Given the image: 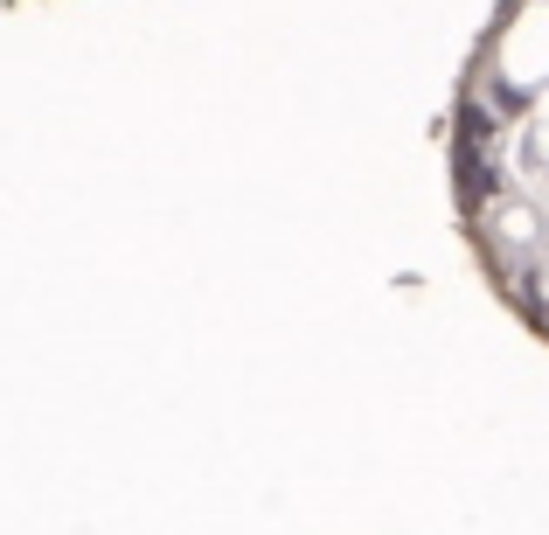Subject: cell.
<instances>
[{
    "mask_svg": "<svg viewBox=\"0 0 549 535\" xmlns=\"http://www.w3.org/2000/svg\"><path fill=\"white\" fill-rule=\"evenodd\" d=\"M452 223L487 292L549 341V0H501L445 105Z\"/></svg>",
    "mask_w": 549,
    "mask_h": 535,
    "instance_id": "6da1fadb",
    "label": "cell"
}]
</instances>
